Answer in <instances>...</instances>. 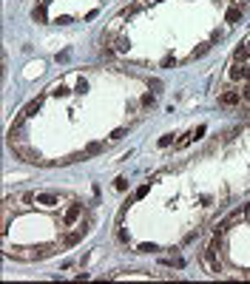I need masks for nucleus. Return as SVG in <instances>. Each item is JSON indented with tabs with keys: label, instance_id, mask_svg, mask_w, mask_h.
Returning a JSON list of instances; mask_svg holds the SVG:
<instances>
[{
	"label": "nucleus",
	"instance_id": "obj_1",
	"mask_svg": "<svg viewBox=\"0 0 250 284\" xmlns=\"http://www.w3.org/2000/svg\"><path fill=\"white\" fill-rule=\"evenodd\" d=\"M26 202H34V204H40V207H48V210H63L68 202V196H63V193H51V191H43V193H26L23 196Z\"/></svg>",
	"mask_w": 250,
	"mask_h": 284
},
{
	"label": "nucleus",
	"instance_id": "obj_2",
	"mask_svg": "<svg viewBox=\"0 0 250 284\" xmlns=\"http://www.w3.org/2000/svg\"><path fill=\"white\" fill-rule=\"evenodd\" d=\"M83 216H85V204L77 202V199H71V202H68L63 210H60V225H63L60 230H63V233H66V230H71V227L77 225L80 219H83Z\"/></svg>",
	"mask_w": 250,
	"mask_h": 284
},
{
	"label": "nucleus",
	"instance_id": "obj_3",
	"mask_svg": "<svg viewBox=\"0 0 250 284\" xmlns=\"http://www.w3.org/2000/svg\"><path fill=\"white\" fill-rule=\"evenodd\" d=\"M242 85H230V88H225L222 94H219V105H225V108H236V105H242Z\"/></svg>",
	"mask_w": 250,
	"mask_h": 284
},
{
	"label": "nucleus",
	"instance_id": "obj_4",
	"mask_svg": "<svg viewBox=\"0 0 250 284\" xmlns=\"http://www.w3.org/2000/svg\"><path fill=\"white\" fill-rule=\"evenodd\" d=\"M210 45H213V43H202L199 48H196V51H193V57H191V60H196V57H205L208 51H210Z\"/></svg>",
	"mask_w": 250,
	"mask_h": 284
},
{
	"label": "nucleus",
	"instance_id": "obj_5",
	"mask_svg": "<svg viewBox=\"0 0 250 284\" xmlns=\"http://www.w3.org/2000/svg\"><path fill=\"white\" fill-rule=\"evenodd\" d=\"M102 148H105V145H102V142H91V145L85 148V154H88V157H94V154H100Z\"/></svg>",
	"mask_w": 250,
	"mask_h": 284
},
{
	"label": "nucleus",
	"instance_id": "obj_6",
	"mask_svg": "<svg viewBox=\"0 0 250 284\" xmlns=\"http://www.w3.org/2000/svg\"><path fill=\"white\" fill-rule=\"evenodd\" d=\"M128 37H117V51H128Z\"/></svg>",
	"mask_w": 250,
	"mask_h": 284
},
{
	"label": "nucleus",
	"instance_id": "obj_7",
	"mask_svg": "<svg viewBox=\"0 0 250 284\" xmlns=\"http://www.w3.org/2000/svg\"><path fill=\"white\" fill-rule=\"evenodd\" d=\"M154 102H157L154 94H142V105H151V108H154Z\"/></svg>",
	"mask_w": 250,
	"mask_h": 284
},
{
	"label": "nucleus",
	"instance_id": "obj_8",
	"mask_svg": "<svg viewBox=\"0 0 250 284\" xmlns=\"http://www.w3.org/2000/svg\"><path fill=\"white\" fill-rule=\"evenodd\" d=\"M242 100L250 102V82H245V85H242Z\"/></svg>",
	"mask_w": 250,
	"mask_h": 284
},
{
	"label": "nucleus",
	"instance_id": "obj_9",
	"mask_svg": "<svg viewBox=\"0 0 250 284\" xmlns=\"http://www.w3.org/2000/svg\"><path fill=\"white\" fill-rule=\"evenodd\" d=\"M34 20H45V6H40V9H34Z\"/></svg>",
	"mask_w": 250,
	"mask_h": 284
},
{
	"label": "nucleus",
	"instance_id": "obj_10",
	"mask_svg": "<svg viewBox=\"0 0 250 284\" xmlns=\"http://www.w3.org/2000/svg\"><path fill=\"white\" fill-rule=\"evenodd\" d=\"M170 142H173V134H168V136H162V139H159V145H162V148L170 145Z\"/></svg>",
	"mask_w": 250,
	"mask_h": 284
},
{
	"label": "nucleus",
	"instance_id": "obj_11",
	"mask_svg": "<svg viewBox=\"0 0 250 284\" xmlns=\"http://www.w3.org/2000/svg\"><path fill=\"white\" fill-rule=\"evenodd\" d=\"M151 3H159V0H151Z\"/></svg>",
	"mask_w": 250,
	"mask_h": 284
}]
</instances>
